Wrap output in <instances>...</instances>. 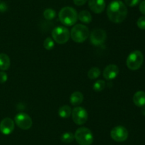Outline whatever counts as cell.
<instances>
[{
	"label": "cell",
	"instance_id": "cell-29",
	"mask_svg": "<svg viewBox=\"0 0 145 145\" xmlns=\"http://www.w3.org/2000/svg\"><path fill=\"white\" fill-rule=\"evenodd\" d=\"M139 8H140V12L142 14H144V15H145V0L140 2V7H139Z\"/></svg>",
	"mask_w": 145,
	"mask_h": 145
},
{
	"label": "cell",
	"instance_id": "cell-7",
	"mask_svg": "<svg viewBox=\"0 0 145 145\" xmlns=\"http://www.w3.org/2000/svg\"><path fill=\"white\" fill-rule=\"evenodd\" d=\"M72 120L76 125H82L88 119V112L82 107H75L72 111Z\"/></svg>",
	"mask_w": 145,
	"mask_h": 145
},
{
	"label": "cell",
	"instance_id": "cell-3",
	"mask_svg": "<svg viewBox=\"0 0 145 145\" xmlns=\"http://www.w3.org/2000/svg\"><path fill=\"white\" fill-rule=\"evenodd\" d=\"M74 139L79 145H91L93 142V135L89 128L82 127L75 132Z\"/></svg>",
	"mask_w": 145,
	"mask_h": 145
},
{
	"label": "cell",
	"instance_id": "cell-16",
	"mask_svg": "<svg viewBox=\"0 0 145 145\" xmlns=\"http://www.w3.org/2000/svg\"><path fill=\"white\" fill-rule=\"evenodd\" d=\"M11 65V61L6 53H0V70L7 71Z\"/></svg>",
	"mask_w": 145,
	"mask_h": 145
},
{
	"label": "cell",
	"instance_id": "cell-19",
	"mask_svg": "<svg viewBox=\"0 0 145 145\" xmlns=\"http://www.w3.org/2000/svg\"><path fill=\"white\" fill-rule=\"evenodd\" d=\"M101 75V70L98 67H92L88 71L87 76L89 79H96L99 78Z\"/></svg>",
	"mask_w": 145,
	"mask_h": 145
},
{
	"label": "cell",
	"instance_id": "cell-4",
	"mask_svg": "<svg viewBox=\"0 0 145 145\" xmlns=\"http://www.w3.org/2000/svg\"><path fill=\"white\" fill-rule=\"evenodd\" d=\"M70 36L74 42L83 43L89 38V29L83 24H76L71 30Z\"/></svg>",
	"mask_w": 145,
	"mask_h": 145
},
{
	"label": "cell",
	"instance_id": "cell-15",
	"mask_svg": "<svg viewBox=\"0 0 145 145\" xmlns=\"http://www.w3.org/2000/svg\"><path fill=\"white\" fill-rule=\"evenodd\" d=\"M70 103L74 106H78L82 103L84 100V95L83 94L79 91L73 92L70 96Z\"/></svg>",
	"mask_w": 145,
	"mask_h": 145
},
{
	"label": "cell",
	"instance_id": "cell-11",
	"mask_svg": "<svg viewBox=\"0 0 145 145\" xmlns=\"http://www.w3.org/2000/svg\"><path fill=\"white\" fill-rule=\"evenodd\" d=\"M15 127V122L12 119L6 117L0 122V132L4 135H8L11 134Z\"/></svg>",
	"mask_w": 145,
	"mask_h": 145
},
{
	"label": "cell",
	"instance_id": "cell-27",
	"mask_svg": "<svg viewBox=\"0 0 145 145\" xmlns=\"http://www.w3.org/2000/svg\"><path fill=\"white\" fill-rule=\"evenodd\" d=\"M7 9H8V6H7V3L0 2V12L4 13L7 11Z\"/></svg>",
	"mask_w": 145,
	"mask_h": 145
},
{
	"label": "cell",
	"instance_id": "cell-8",
	"mask_svg": "<svg viewBox=\"0 0 145 145\" xmlns=\"http://www.w3.org/2000/svg\"><path fill=\"white\" fill-rule=\"evenodd\" d=\"M14 121L16 125L24 130L29 129L33 125V121L31 117L24 112L17 114L14 117Z\"/></svg>",
	"mask_w": 145,
	"mask_h": 145
},
{
	"label": "cell",
	"instance_id": "cell-28",
	"mask_svg": "<svg viewBox=\"0 0 145 145\" xmlns=\"http://www.w3.org/2000/svg\"><path fill=\"white\" fill-rule=\"evenodd\" d=\"M87 1L88 0H73L74 4L76 6H79V7L84 5L87 2Z\"/></svg>",
	"mask_w": 145,
	"mask_h": 145
},
{
	"label": "cell",
	"instance_id": "cell-12",
	"mask_svg": "<svg viewBox=\"0 0 145 145\" xmlns=\"http://www.w3.org/2000/svg\"><path fill=\"white\" fill-rule=\"evenodd\" d=\"M119 68L115 64H110L104 68L103 75L106 80H113L118 75Z\"/></svg>",
	"mask_w": 145,
	"mask_h": 145
},
{
	"label": "cell",
	"instance_id": "cell-1",
	"mask_svg": "<svg viewBox=\"0 0 145 145\" xmlns=\"http://www.w3.org/2000/svg\"><path fill=\"white\" fill-rule=\"evenodd\" d=\"M127 15V8L120 0H114L107 7V16L109 20L115 24L122 23Z\"/></svg>",
	"mask_w": 145,
	"mask_h": 145
},
{
	"label": "cell",
	"instance_id": "cell-24",
	"mask_svg": "<svg viewBox=\"0 0 145 145\" xmlns=\"http://www.w3.org/2000/svg\"><path fill=\"white\" fill-rule=\"evenodd\" d=\"M137 25L140 29L145 30V16L140 17L138 18L137 21Z\"/></svg>",
	"mask_w": 145,
	"mask_h": 145
},
{
	"label": "cell",
	"instance_id": "cell-5",
	"mask_svg": "<svg viewBox=\"0 0 145 145\" xmlns=\"http://www.w3.org/2000/svg\"><path fill=\"white\" fill-rule=\"evenodd\" d=\"M144 62V55L140 51L136 50L129 54L126 61L127 68L131 71H137L141 68Z\"/></svg>",
	"mask_w": 145,
	"mask_h": 145
},
{
	"label": "cell",
	"instance_id": "cell-22",
	"mask_svg": "<svg viewBox=\"0 0 145 145\" xmlns=\"http://www.w3.org/2000/svg\"><path fill=\"white\" fill-rule=\"evenodd\" d=\"M105 87H106V82L103 80H99L93 83V89L96 92H101L104 90Z\"/></svg>",
	"mask_w": 145,
	"mask_h": 145
},
{
	"label": "cell",
	"instance_id": "cell-30",
	"mask_svg": "<svg viewBox=\"0 0 145 145\" xmlns=\"http://www.w3.org/2000/svg\"><path fill=\"white\" fill-rule=\"evenodd\" d=\"M142 113L144 115H145V105L142 107Z\"/></svg>",
	"mask_w": 145,
	"mask_h": 145
},
{
	"label": "cell",
	"instance_id": "cell-13",
	"mask_svg": "<svg viewBox=\"0 0 145 145\" xmlns=\"http://www.w3.org/2000/svg\"><path fill=\"white\" fill-rule=\"evenodd\" d=\"M89 7L95 14H101L106 8L105 0H89Z\"/></svg>",
	"mask_w": 145,
	"mask_h": 145
},
{
	"label": "cell",
	"instance_id": "cell-26",
	"mask_svg": "<svg viewBox=\"0 0 145 145\" xmlns=\"http://www.w3.org/2000/svg\"><path fill=\"white\" fill-rule=\"evenodd\" d=\"M7 79H8V75L4 71H1L0 72V83L2 84L7 82Z\"/></svg>",
	"mask_w": 145,
	"mask_h": 145
},
{
	"label": "cell",
	"instance_id": "cell-2",
	"mask_svg": "<svg viewBox=\"0 0 145 145\" xmlns=\"http://www.w3.org/2000/svg\"><path fill=\"white\" fill-rule=\"evenodd\" d=\"M58 17L63 25L71 26L76 24L78 19V14L75 9L71 7H65L59 11Z\"/></svg>",
	"mask_w": 145,
	"mask_h": 145
},
{
	"label": "cell",
	"instance_id": "cell-17",
	"mask_svg": "<svg viewBox=\"0 0 145 145\" xmlns=\"http://www.w3.org/2000/svg\"><path fill=\"white\" fill-rule=\"evenodd\" d=\"M78 18L84 24H90L92 21V16L89 11L83 10L78 14Z\"/></svg>",
	"mask_w": 145,
	"mask_h": 145
},
{
	"label": "cell",
	"instance_id": "cell-21",
	"mask_svg": "<svg viewBox=\"0 0 145 145\" xmlns=\"http://www.w3.org/2000/svg\"><path fill=\"white\" fill-rule=\"evenodd\" d=\"M43 16L47 20H52L56 16V11L52 9H46L43 12Z\"/></svg>",
	"mask_w": 145,
	"mask_h": 145
},
{
	"label": "cell",
	"instance_id": "cell-9",
	"mask_svg": "<svg viewBox=\"0 0 145 145\" xmlns=\"http://www.w3.org/2000/svg\"><path fill=\"white\" fill-rule=\"evenodd\" d=\"M128 135V131L123 126H116L110 131V137L117 142H125Z\"/></svg>",
	"mask_w": 145,
	"mask_h": 145
},
{
	"label": "cell",
	"instance_id": "cell-14",
	"mask_svg": "<svg viewBox=\"0 0 145 145\" xmlns=\"http://www.w3.org/2000/svg\"><path fill=\"white\" fill-rule=\"evenodd\" d=\"M133 102L137 107H143L145 105V92L137 91L133 96Z\"/></svg>",
	"mask_w": 145,
	"mask_h": 145
},
{
	"label": "cell",
	"instance_id": "cell-18",
	"mask_svg": "<svg viewBox=\"0 0 145 145\" xmlns=\"http://www.w3.org/2000/svg\"><path fill=\"white\" fill-rule=\"evenodd\" d=\"M72 108L69 105H63L59 107L58 110V115L61 118L66 119L70 117V115H72Z\"/></svg>",
	"mask_w": 145,
	"mask_h": 145
},
{
	"label": "cell",
	"instance_id": "cell-6",
	"mask_svg": "<svg viewBox=\"0 0 145 145\" xmlns=\"http://www.w3.org/2000/svg\"><path fill=\"white\" fill-rule=\"evenodd\" d=\"M52 37L54 41L57 44H64L69 41L70 38V32L66 27L59 26L52 30Z\"/></svg>",
	"mask_w": 145,
	"mask_h": 145
},
{
	"label": "cell",
	"instance_id": "cell-25",
	"mask_svg": "<svg viewBox=\"0 0 145 145\" xmlns=\"http://www.w3.org/2000/svg\"><path fill=\"white\" fill-rule=\"evenodd\" d=\"M140 1L141 0H125V4L130 7H133L140 4Z\"/></svg>",
	"mask_w": 145,
	"mask_h": 145
},
{
	"label": "cell",
	"instance_id": "cell-20",
	"mask_svg": "<svg viewBox=\"0 0 145 145\" xmlns=\"http://www.w3.org/2000/svg\"><path fill=\"white\" fill-rule=\"evenodd\" d=\"M61 141L64 143H66V144H69L71 142H72L74 139V134L72 132H65L62 134L60 137Z\"/></svg>",
	"mask_w": 145,
	"mask_h": 145
},
{
	"label": "cell",
	"instance_id": "cell-23",
	"mask_svg": "<svg viewBox=\"0 0 145 145\" xmlns=\"http://www.w3.org/2000/svg\"><path fill=\"white\" fill-rule=\"evenodd\" d=\"M43 46L44 48H45L48 51H50L55 46V41L52 38H50V37H48L45 39L43 42Z\"/></svg>",
	"mask_w": 145,
	"mask_h": 145
},
{
	"label": "cell",
	"instance_id": "cell-10",
	"mask_svg": "<svg viewBox=\"0 0 145 145\" xmlns=\"http://www.w3.org/2000/svg\"><path fill=\"white\" fill-rule=\"evenodd\" d=\"M107 38L106 31L101 28H96L90 34V41L95 46L101 45L105 43Z\"/></svg>",
	"mask_w": 145,
	"mask_h": 145
}]
</instances>
